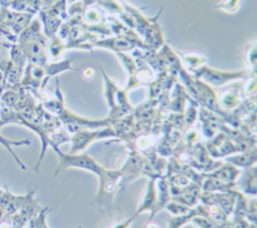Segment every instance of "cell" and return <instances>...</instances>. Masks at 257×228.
Masks as SVG:
<instances>
[{"instance_id": "cell-4", "label": "cell", "mask_w": 257, "mask_h": 228, "mask_svg": "<svg viewBox=\"0 0 257 228\" xmlns=\"http://www.w3.org/2000/svg\"><path fill=\"white\" fill-rule=\"evenodd\" d=\"M21 48L25 57L32 63L43 64L45 62V49L42 42L39 40H30L21 43Z\"/></svg>"}, {"instance_id": "cell-7", "label": "cell", "mask_w": 257, "mask_h": 228, "mask_svg": "<svg viewBox=\"0 0 257 228\" xmlns=\"http://www.w3.org/2000/svg\"><path fill=\"white\" fill-rule=\"evenodd\" d=\"M10 7L19 12H29L32 15L39 10L41 2L40 0H12Z\"/></svg>"}, {"instance_id": "cell-13", "label": "cell", "mask_w": 257, "mask_h": 228, "mask_svg": "<svg viewBox=\"0 0 257 228\" xmlns=\"http://www.w3.org/2000/svg\"><path fill=\"white\" fill-rule=\"evenodd\" d=\"M58 1H59V0H40L41 6H42L43 8H45V9L51 7L53 4H55V3L58 2Z\"/></svg>"}, {"instance_id": "cell-12", "label": "cell", "mask_w": 257, "mask_h": 228, "mask_svg": "<svg viewBox=\"0 0 257 228\" xmlns=\"http://www.w3.org/2000/svg\"><path fill=\"white\" fill-rule=\"evenodd\" d=\"M133 220H134V217H132V218H130V219H125L124 221H121V222L116 223V224H115L114 226H112L111 228H128L130 225H131V223L133 222Z\"/></svg>"}, {"instance_id": "cell-9", "label": "cell", "mask_w": 257, "mask_h": 228, "mask_svg": "<svg viewBox=\"0 0 257 228\" xmlns=\"http://www.w3.org/2000/svg\"><path fill=\"white\" fill-rule=\"evenodd\" d=\"M173 215H183L188 213L191 209L189 207H186L185 204L182 203H176V202H170L165 206Z\"/></svg>"}, {"instance_id": "cell-2", "label": "cell", "mask_w": 257, "mask_h": 228, "mask_svg": "<svg viewBox=\"0 0 257 228\" xmlns=\"http://www.w3.org/2000/svg\"><path fill=\"white\" fill-rule=\"evenodd\" d=\"M59 154V169L60 168H80L91 173L97 175V177L105 170L104 167L100 166L93 158L90 156L83 154V155H76V154H63L57 151Z\"/></svg>"}, {"instance_id": "cell-3", "label": "cell", "mask_w": 257, "mask_h": 228, "mask_svg": "<svg viewBox=\"0 0 257 228\" xmlns=\"http://www.w3.org/2000/svg\"><path fill=\"white\" fill-rule=\"evenodd\" d=\"M158 204V195L156 190V179H151L147 185L144 196L140 203V206L137 211V215L144 211H151V216L149 221H151L152 217L159 211Z\"/></svg>"}, {"instance_id": "cell-11", "label": "cell", "mask_w": 257, "mask_h": 228, "mask_svg": "<svg viewBox=\"0 0 257 228\" xmlns=\"http://www.w3.org/2000/svg\"><path fill=\"white\" fill-rule=\"evenodd\" d=\"M10 45L3 41L2 39H0V62L8 59V55H9V47Z\"/></svg>"}, {"instance_id": "cell-5", "label": "cell", "mask_w": 257, "mask_h": 228, "mask_svg": "<svg viewBox=\"0 0 257 228\" xmlns=\"http://www.w3.org/2000/svg\"><path fill=\"white\" fill-rule=\"evenodd\" d=\"M112 132L113 131L111 130H103V131H96V132H79L73 137V139H71L73 140V145L71 147L70 153L74 154L80 150H83L88 144H90L93 141V139L111 136L113 135Z\"/></svg>"}, {"instance_id": "cell-10", "label": "cell", "mask_w": 257, "mask_h": 228, "mask_svg": "<svg viewBox=\"0 0 257 228\" xmlns=\"http://www.w3.org/2000/svg\"><path fill=\"white\" fill-rule=\"evenodd\" d=\"M242 0H224L219 5L218 8H222L223 10L234 12L239 8V5Z\"/></svg>"}, {"instance_id": "cell-1", "label": "cell", "mask_w": 257, "mask_h": 228, "mask_svg": "<svg viewBox=\"0 0 257 228\" xmlns=\"http://www.w3.org/2000/svg\"><path fill=\"white\" fill-rule=\"evenodd\" d=\"M121 170H104L99 176L98 192L94 199L95 205L99 209H108L113 201V196L118 186Z\"/></svg>"}, {"instance_id": "cell-8", "label": "cell", "mask_w": 257, "mask_h": 228, "mask_svg": "<svg viewBox=\"0 0 257 228\" xmlns=\"http://www.w3.org/2000/svg\"><path fill=\"white\" fill-rule=\"evenodd\" d=\"M255 151L253 152H249V153H245L239 156H234V157H230L227 159V161H230L231 163H233L234 165L237 166H242V167H250L251 165L255 164L256 161V156H255Z\"/></svg>"}, {"instance_id": "cell-6", "label": "cell", "mask_w": 257, "mask_h": 228, "mask_svg": "<svg viewBox=\"0 0 257 228\" xmlns=\"http://www.w3.org/2000/svg\"><path fill=\"white\" fill-rule=\"evenodd\" d=\"M242 75L243 73H224L217 70L207 69V71H204L202 73V78H204L206 81L213 85H221L232 79L240 78Z\"/></svg>"}, {"instance_id": "cell-14", "label": "cell", "mask_w": 257, "mask_h": 228, "mask_svg": "<svg viewBox=\"0 0 257 228\" xmlns=\"http://www.w3.org/2000/svg\"><path fill=\"white\" fill-rule=\"evenodd\" d=\"M68 3H74L76 0H66Z\"/></svg>"}]
</instances>
